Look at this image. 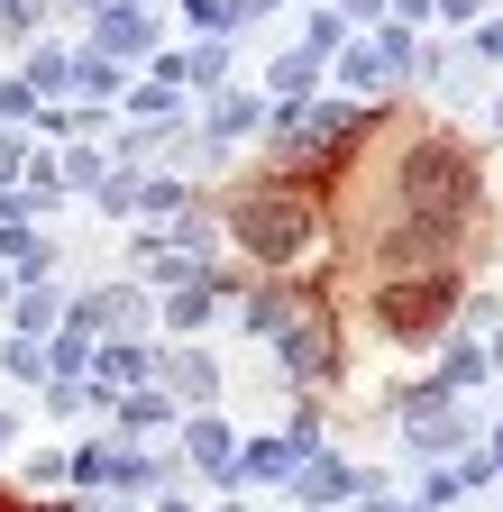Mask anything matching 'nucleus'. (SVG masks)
I'll return each mask as SVG.
<instances>
[{"label":"nucleus","mask_w":503,"mask_h":512,"mask_svg":"<svg viewBox=\"0 0 503 512\" xmlns=\"http://www.w3.org/2000/svg\"><path fill=\"white\" fill-rule=\"evenodd\" d=\"M467 211H476V174H467V156L439 147V138L412 147V156H403V229H421V238H458Z\"/></svg>","instance_id":"f257e3e1"},{"label":"nucleus","mask_w":503,"mask_h":512,"mask_svg":"<svg viewBox=\"0 0 503 512\" xmlns=\"http://www.w3.org/2000/svg\"><path fill=\"white\" fill-rule=\"evenodd\" d=\"M238 229H247V247L293 256V247H302V229H311V211H302V192H257V202L238 211Z\"/></svg>","instance_id":"f03ea898"},{"label":"nucleus","mask_w":503,"mask_h":512,"mask_svg":"<svg viewBox=\"0 0 503 512\" xmlns=\"http://www.w3.org/2000/svg\"><path fill=\"white\" fill-rule=\"evenodd\" d=\"M385 320L412 339V330H439V320H449V275H421V284H394L385 293Z\"/></svg>","instance_id":"7ed1b4c3"}]
</instances>
